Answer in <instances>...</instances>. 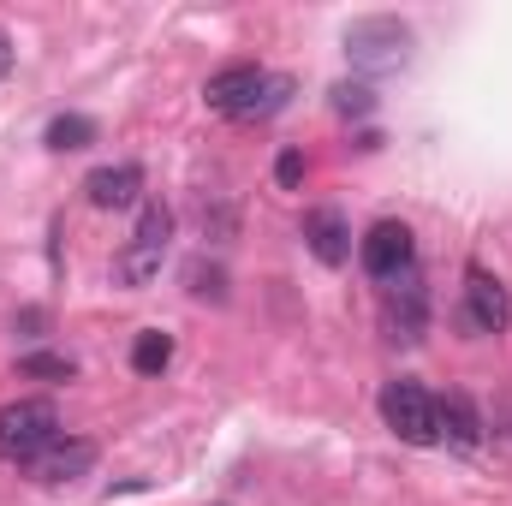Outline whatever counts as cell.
<instances>
[{"label":"cell","instance_id":"cell-1","mask_svg":"<svg viewBox=\"0 0 512 506\" xmlns=\"http://www.w3.org/2000/svg\"><path fill=\"white\" fill-rule=\"evenodd\" d=\"M60 441V411L48 399H12L0 405V459L6 465H36Z\"/></svg>","mask_w":512,"mask_h":506},{"label":"cell","instance_id":"cell-2","mask_svg":"<svg viewBox=\"0 0 512 506\" xmlns=\"http://www.w3.org/2000/svg\"><path fill=\"white\" fill-rule=\"evenodd\" d=\"M346 60L358 66V72H370V78H382V72H399L405 60H411V24L405 18H352L346 24Z\"/></svg>","mask_w":512,"mask_h":506},{"label":"cell","instance_id":"cell-3","mask_svg":"<svg viewBox=\"0 0 512 506\" xmlns=\"http://www.w3.org/2000/svg\"><path fill=\"white\" fill-rule=\"evenodd\" d=\"M167 239H173V209L143 203V209H137V233H131V245L114 256V280H120L126 292H143V286L161 274V262H167Z\"/></svg>","mask_w":512,"mask_h":506},{"label":"cell","instance_id":"cell-4","mask_svg":"<svg viewBox=\"0 0 512 506\" xmlns=\"http://www.w3.org/2000/svg\"><path fill=\"white\" fill-rule=\"evenodd\" d=\"M382 423L405 441V447H435V393H423L417 381H387L382 387Z\"/></svg>","mask_w":512,"mask_h":506},{"label":"cell","instance_id":"cell-5","mask_svg":"<svg viewBox=\"0 0 512 506\" xmlns=\"http://www.w3.org/2000/svg\"><path fill=\"white\" fill-rule=\"evenodd\" d=\"M358 262H364V274L370 280H399V274H411V262H417V245H411V227L405 221H376L370 233H364V245H358Z\"/></svg>","mask_w":512,"mask_h":506},{"label":"cell","instance_id":"cell-6","mask_svg":"<svg viewBox=\"0 0 512 506\" xmlns=\"http://www.w3.org/2000/svg\"><path fill=\"white\" fill-rule=\"evenodd\" d=\"M268 90V72L262 66H221L209 84H203V102L227 120H256V102Z\"/></svg>","mask_w":512,"mask_h":506},{"label":"cell","instance_id":"cell-7","mask_svg":"<svg viewBox=\"0 0 512 506\" xmlns=\"http://www.w3.org/2000/svg\"><path fill=\"white\" fill-rule=\"evenodd\" d=\"M512 298L489 268H465V328L471 334H507Z\"/></svg>","mask_w":512,"mask_h":506},{"label":"cell","instance_id":"cell-8","mask_svg":"<svg viewBox=\"0 0 512 506\" xmlns=\"http://www.w3.org/2000/svg\"><path fill=\"white\" fill-rule=\"evenodd\" d=\"M387 322H393V340H423V322H429V292H423L417 268H411V274H399V280L387 286Z\"/></svg>","mask_w":512,"mask_h":506},{"label":"cell","instance_id":"cell-9","mask_svg":"<svg viewBox=\"0 0 512 506\" xmlns=\"http://www.w3.org/2000/svg\"><path fill=\"white\" fill-rule=\"evenodd\" d=\"M435 429H441V441H447V447L471 453V447L483 441V417H477L471 393H447V399H435Z\"/></svg>","mask_w":512,"mask_h":506},{"label":"cell","instance_id":"cell-10","mask_svg":"<svg viewBox=\"0 0 512 506\" xmlns=\"http://www.w3.org/2000/svg\"><path fill=\"white\" fill-rule=\"evenodd\" d=\"M304 245L316 251V262L340 268V262L352 256V233H346L340 209H310V215H304Z\"/></svg>","mask_w":512,"mask_h":506},{"label":"cell","instance_id":"cell-11","mask_svg":"<svg viewBox=\"0 0 512 506\" xmlns=\"http://www.w3.org/2000/svg\"><path fill=\"white\" fill-rule=\"evenodd\" d=\"M84 191H90L96 209H131L137 191H143V167H131V161H120V167H96V173L84 179Z\"/></svg>","mask_w":512,"mask_h":506},{"label":"cell","instance_id":"cell-12","mask_svg":"<svg viewBox=\"0 0 512 506\" xmlns=\"http://www.w3.org/2000/svg\"><path fill=\"white\" fill-rule=\"evenodd\" d=\"M96 465V441H54L30 471H36V483H72V477H84Z\"/></svg>","mask_w":512,"mask_h":506},{"label":"cell","instance_id":"cell-13","mask_svg":"<svg viewBox=\"0 0 512 506\" xmlns=\"http://www.w3.org/2000/svg\"><path fill=\"white\" fill-rule=\"evenodd\" d=\"M167 364H173V334L143 328V334H137V346H131V370H137V376H161Z\"/></svg>","mask_w":512,"mask_h":506},{"label":"cell","instance_id":"cell-14","mask_svg":"<svg viewBox=\"0 0 512 506\" xmlns=\"http://www.w3.org/2000/svg\"><path fill=\"white\" fill-rule=\"evenodd\" d=\"M90 143H96V120L90 114H54L48 120V149L66 155V149H90Z\"/></svg>","mask_w":512,"mask_h":506},{"label":"cell","instance_id":"cell-15","mask_svg":"<svg viewBox=\"0 0 512 506\" xmlns=\"http://www.w3.org/2000/svg\"><path fill=\"white\" fill-rule=\"evenodd\" d=\"M18 376H36V381H72V376H78V364H72L66 352H24V358H18Z\"/></svg>","mask_w":512,"mask_h":506},{"label":"cell","instance_id":"cell-16","mask_svg":"<svg viewBox=\"0 0 512 506\" xmlns=\"http://www.w3.org/2000/svg\"><path fill=\"white\" fill-rule=\"evenodd\" d=\"M334 108H340V114H370L376 96H370L364 84H340V90H334Z\"/></svg>","mask_w":512,"mask_h":506},{"label":"cell","instance_id":"cell-17","mask_svg":"<svg viewBox=\"0 0 512 506\" xmlns=\"http://www.w3.org/2000/svg\"><path fill=\"white\" fill-rule=\"evenodd\" d=\"M286 96H292V78H268V90H262V102H256V120L280 114V108H286Z\"/></svg>","mask_w":512,"mask_h":506},{"label":"cell","instance_id":"cell-18","mask_svg":"<svg viewBox=\"0 0 512 506\" xmlns=\"http://www.w3.org/2000/svg\"><path fill=\"white\" fill-rule=\"evenodd\" d=\"M274 179H280L286 191H292V185H304V155H298V149H286V155L274 161Z\"/></svg>","mask_w":512,"mask_h":506},{"label":"cell","instance_id":"cell-19","mask_svg":"<svg viewBox=\"0 0 512 506\" xmlns=\"http://www.w3.org/2000/svg\"><path fill=\"white\" fill-rule=\"evenodd\" d=\"M191 292H197V298H227L221 274H203V268H191Z\"/></svg>","mask_w":512,"mask_h":506},{"label":"cell","instance_id":"cell-20","mask_svg":"<svg viewBox=\"0 0 512 506\" xmlns=\"http://www.w3.org/2000/svg\"><path fill=\"white\" fill-rule=\"evenodd\" d=\"M6 72H12V36L0 30V78H6Z\"/></svg>","mask_w":512,"mask_h":506}]
</instances>
